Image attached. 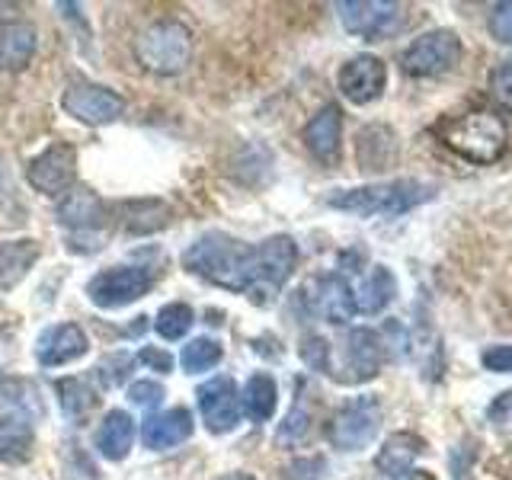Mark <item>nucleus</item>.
I'll use <instances>...</instances> for the list:
<instances>
[{
  "label": "nucleus",
  "mask_w": 512,
  "mask_h": 480,
  "mask_svg": "<svg viewBox=\"0 0 512 480\" xmlns=\"http://www.w3.org/2000/svg\"><path fill=\"white\" fill-rule=\"evenodd\" d=\"M490 93L506 112H512V61H503L500 68L490 74Z\"/></svg>",
  "instance_id": "nucleus-36"
},
{
  "label": "nucleus",
  "mask_w": 512,
  "mask_h": 480,
  "mask_svg": "<svg viewBox=\"0 0 512 480\" xmlns=\"http://www.w3.org/2000/svg\"><path fill=\"white\" fill-rule=\"evenodd\" d=\"M461 61V39L452 29H432L416 36L400 52V68L410 77H439Z\"/></svg>",
  "instance_id": "nucleus-8"
},
{
  "label": "nucleus",
  "mask_w": 512,
  "mask_h": 480,
  "mask_svg": "<svg viewBox=\"0 0 512 480\" xmlns=\"http://www.w3.org/2000/svg\"><path fill=\"white\" fill-rule=\"evenodd\" d=\"M0 404L7 407V413H20L26 420L45 413L42 394L29 378H0Z\"/></svg>",
  "instance_id": "nucleus-29"
},
{
  "label": "nucleus",
  "mask_w": 512,
  "mask_h": 480,
  "mask_svg": "<svg viewBox=\"0 0 512 480\" xmlns=\"http://www.w3.org/2000/svg\"><path fill=\"white\" fill-rule=\"evenodd\" d=\"M404 480H436V477H432L429 471H410V474H407Z\"/></svg>",
  "instance_id": "nucleus-44"
},
{
  "label": "nucleus",
  "mask_w": 512,
  "mask_h": 480,
  "mask_svg": "<svg viewBox=\"0 0 512 480\" xmlns=\"http://www.w3.org/2000/svg\"><path fill=\"white\" fill-rule=\"evenodd\" d=\"M336 10H340V23L349 36L368 42L391 39L404 26V7L391 4V0H349V4H336Z\"/></svg>",
  "instance_id": "nucleus-12"
},
{
  "label": "nucleus",
  "mask_w": 512,
  "mask_h": 480,
  "mask_svg": "<svg viewBox=\"0 0 512 480\" xmlns=\"http://www.w3.org/2000/svg\"><path fill=\"white\" fill-rule=\"evenodd\" d=\"M138 362H144V365L154 368V372H160V375H167L170 368H173V356H170L167 349H157V346H144L138 352Z\"/></svg>",
  "instance_id": "nucleus-41"
},
{
  "label": "nucleus",
  "mask_w": 512,
  "mask_h": 480,
  "mask_svg": "<svg viewBox=\"0 0 512 480\" xmlns=\"http://www.w3.org/2000/svg\"><path fill=\"white\" fill-rule=\"evenodd\" d=\"M183 269L224 292L250 295L256 285V247L228 231H205L186 247Z\"/></svg>",
  "instance_id": "nucleus-1"
},
{
  "label": "nucleus",
  "mask_w": 512,
  "mask_h": 480,
  "mask_svg": "<svg viewBox=\"0 0 512 480\" xmlns=\"http://www.w3.org/2000/svg\"><path fill=\"white\" fill-rule=\"evenodd\" d=\"M196 400H199L202 423H205L208 432H212V436H224V432L237 429L240 410H244V404H240L237 384L228 375H218L212 381L199 384Z\"/></svg>",
  "instance_id": "nucleus-13"
},
{
  "label": "nucleus",
  "mask_w": 512,
  "mask_h": 480,
  "mask_svg": "<svg viewBox=\"0 0 512 480\" xmlns=\"http://www.w3.org/2000/svg\"><path fill=\"white\" fill-rule=\"evenodd\" d=\"M397 295V279L388 266H375L368 276L352 288V301H356L359 314H378L384 311Z\"/></svg>",
  "instance_id": "nucleus-25"
},
{
  "label": "nucleus",
  "mask_w": 512,
  "mask_h": 480,
  "mask_svg": "<svg viewBox=\"0 0 512 480\" xmlns=\"http://www.w3.org/2000/svg\"><path fill=\"white\" fill-rule=\"evenodd\" d=\"M384 359H388V349H384L381 333L356 327L346 333V381H368L381 372Z\"/></svg>",
  "instance_id": "nucleus-17"
},
{
  "label": "nucleus",
  "mask_w": 512,
  "mask_h": 480,
  "mask_svg": "<svg viewBox=\"0 0 512 480\" xmlns=\"http://www.w3.org/2000/svg\"><path fill=\"white\" fill-rule=\"evenodd\" d=\"M36 48L39 36L29 20H0V74L26 71Z\"/></svg>",
  "instance_id": "nucleus-19"
},
{
  "label": "nucleus",
  "mask_w": 512,
  "mask_h": 480,
  "mask_svg": "<svg viewBox=\"0 0 512 480\" xmlns=\"http://www.w3.org/2000/svg\"><path fill=\"white\" fill-rule=\"evenodd\" d=\"M340 141H343V109L336 103H327L304 125V148L317 160H324V164H333L340 157Z\"/></svg>",
  "instance_id": "nucleus-20"
},
{
  "label": "nucleus",
  "mask_w": 512,
  "mask_h": 480,
  "mask_svg": "<svg viewBox=\"0 0 512 480\" xmlns=\"http://www.w3.org/2000/svg\"><path fill=\"white\" fill-rule=\"evenodd\" d=\"M55 218L64 231H68V244L77 253H93L100 250V240L109 224V208L87 186H74L68 196L58 199Z\"/></svg>",
  "instance_id": "nucleus-5"
},
{
  "label": "nucleus",
  "mask_w": 512,
  "mask_h": 480,
  "mask_svg": "<svg viewBox=\"0 0 512 480\" xmlns=\"http://www.w3.org/2000/svg\"><path fill=\"white\" fill-rule=\"evenodd\" d=\"M218 480H256L253 474H244V471H231V474H221Z\"/></svg>",
  "instance_id": "nucleus-43"
},
{
  "label": "nucleus",
  "mask_w": 512,
  "mask_h": 480,
  "mask_svg": "<svg viewBox=\"0 0 512 480\" xmlns=\"http://www.w3.org/2000/svg\"><path fill=\"white\" fill-rule=\"evenodd\" d=\"M224 349L218 340L212 336H196V340H189L180 352V365L186 375H202V372H212V368L221 362Z\"/></svg>",
  "instance_id": "nucleus-31"
},
{
  "label": "nucleus",
  "mask_w": 512,
  "mask_h": 480,
  "mask_svg": "<svg viewBox=\"0 0 512 480\" xmlns=\"http://www.w3.org/2000/svg\"><path fill=\"white\" fill-rule=\"evenodd\" d=\"M381 429V404L378 397L362 394L352 397L349 404L336 410V416L327 426V439L340 452H362L365 445H372V439Z\"/></svg>",
  "instance_id": "nucleus-7"
},
{
  "label": "nucleus",
  "mask_w": 512,
  "mask_h": 480,
  "mask_svg": "<svg viewBox=\"0 0 512 480\" xmlns=\"http://www.w3.org/2000/svg\"><path fill=\"white\" fill-rule=\"evenodd\" d=\"M55 394H58V407L68 420H84V416L96 407V391L84 378H61L55 384Z\"/></svg>",
  "instance_id": "nucleus-30"
},
{
  "label": "nucleus",
  "mask_w": 512,
  "mask_h": 480,
  "mask_svg": "<svg viewBox=\"0 0 512 480\" xmlns=\"http://www.w3.org/2000/svg\"><path fill=\"white\" fill-rule=\"evenodd\" d=\"M336 80H340V93L349 103L368 106L384 93V84H388V68H384V61L375 55H356L343 64Z\"/></svg>",
  "instance_id": "nucleus-15"
},
{
  "label": "nucleus",
  "mask_w": 512,
  "mask_h": 480,
  "mask_svg": "<svg viewBox=\"0 0 512 480\" xmlns=\"http://www.w3.org/2000/svg\"><path fill=\"white\" fill-rule=\"evenodd\" d=\"M311 410H308V400L304 397H295V404H292V410H288V416L279 423V429H276V442L282 445V448H295V445H301L304 439H308V432H311Z\"/></svg>",
  "instance_id": "nucleus-34"
},
{
  "label": "nucleus",
  "mask_w": 512,
  "mask_h": 480,
  "mask_svg": "<svg viewBox=\"0 0 512 480\" xmlns=\"http://www.w3.org/2000/svg\"><path fill=\"white\" fill-rule=\"evenodd\" d=\"M192 324H196V311H192L189 304H183V301H170V304H164V308L157 311L154 330H157L160 340L176 343L192 330Z\"/></svg>",
  "instance_id": "nucleus-32"
},
{
  "label": "nucleus",
  "mask_w": 512,
  "mask_h": 480,
  "mask_svg": "<svg viewBox=\"0 0 512 480\" xmlns=\"http://www.w3.org/2000/svg\"><path fill=\"white\" fill-rule=\"evenodd\" d=\"M32 445H36L32 420L20 413L0 416V464H26L32 458Z\"/></svg>",
  "instance_id": "nucleus-24"
},
{
  "label": "nucleus",
  "mask_w": 512,
  "mask_h": 480,
  "mask_svg": "<svg viewBox=\"0 0 512 480\" xmlns=\"http://www.w3.org/2000/svg\"><path fill=\"white\" fill-rule=\"evenodd\" d=\"M301 359L308 368H314V372H324V375H333V365H330V343L324 340V336H304L301 340Z\"/></svg>",
  "instance_id": "nucleus-35"
},
{
  "label": "nucleus",
  "mask_w": 512,
  "mask_h": 480,
  "mask_svg": "<svg viewBox=\"0 0 512 480\" xmlns=\"http://www.w3.org/2000/svg\"><path fill=\"white\" fill-rule=\"evenodd\" d=\"M436 196V186L423 183V180H388V183H375V186H359V189H340V192H330L327 205L330 208H340V212H349L356 218H394V215H404L413 212L416 205L429 202Z\"/></svg>",
  "instance_id": "nucleus-2"
},
{
  "label": "nucleus",
  "mask_w": 512,
  "mask_h": 480,
  "mask_svg": "<svg viewBox=\"0 0 512 480\" xmlns=\"http://www.w3.org/2000/svg\"><path fill=\"white\" fill-rule=\"evenodd\" d=\"M240 404H244L250 420H256V423L272 420V413H276V404H279L276 378L266 375V372L250 375L247 384H244V394H240Z\"/></svg>",
  "instance_id": "nucleus-28"
},
{
  "label": "nucleus",
  "mask_w": 512,
  "mask_h": 480,
  "mask_svg": "<svg viewBox=\"0 0 512 480\" xmlns=\"http://www.w3.org/2000/svg\"><path fill=\"white\" fill-rule=\"evenodd\" d=\"M442 141L445 148H452L471 164H496L506 154L509 132L500 116L493 112H464V116L442 125Z\"/></svg>",
  "instance_id": "nucleus-3"
},
{
  "label": "nucleus",
  "mask_w": 512,
  "mask_h": 480,
  "mask_svg": "<svg viewBox=\"0 0 512 480\" xmlns=\"http://www.w3.org/2000/svg\"><path fill=\"white\" fill-rule=\"evenodd\" d=\"M157 282V269L144 266V263H119L100 269L96 276L87 282L84 295L90 298L93 308L100 311H119L125 304H135L144 298Z\"/></svg>",
  "instance_id": "nucleus-6"
},
{
  "label": "nucleus",
  "mask_w": 512,
  "mask_h": 480,
  "mask_svg": "<svg viewBox=\"0 0 512 480\" xmlns=\"http://www.w3.org/2000/svg\"><path fill=\"white\" fill-rule=\"evenodd\" d=\"M90 349V336L84 333L80 324H52L39 333L36 340V359L45 368H61V365H71L77 359H84Z\"/></svg>",
  "instance_id": "nucleus-16"
},
{
  "label": "nucleus",
  "mask_w": 512,
  "mask_h": 480,
  "mask_svg": "<svg viewBox=\"0 0 512 480\" xmlns=\"http://www.w3.org/2000/svg\"><path fill=\"white\" fill-rule=\"evenodd\" d=\"M10 192V176H7V164H4V154H0V205H4Z\"/></svg>",
  "instance_id": "nucleus-42"
},
{
  "label": "nucleus",
  "mask_w": 512,
  "mask_h": 480,
  "mask_svg": "<svg viewBox=\"0 0 512 480\" xmlns=\"http://www.w3.org/2000/svg\"><path fill=\"white\" fill-rule=\"evenodd\" d=\"M122 228L135 237L157 234L160 228L170 224V205L160 199H135L122 205Z\"/></svg>",
  "instance_id": "nucleus-26"
},
{
  "label": "nucleus",
  "mask_w": 512,
  "mask_h": 480,
  "mask_svg": "<svg viewBox=\"0 0 512 480\" xmlns=\"http://www.w3.org/2000/svg\"><path fill=\"white\" fill-rule=\"evenodd\" d=\"M135 58L148 74L173 77L192 61V32L180 20H154L135 39Z\"/></svg>",
  "instance_id": "nucleus-4"
},
{
  "label": "nucleus",
  "mask_w": 512,
  "mask_h": 480,
  "mask_svg": "<svg viewBox=\"0 0 512 480\" xmlns=\"http://www.w3.org/2000/svg\"><path fill=\"white\" fill-rule=\"evenodd\" d=\"M128 400H132L135 407L151 410L164 400V388H160L157 381H135V384H128Z\"/></svg>",
  "instance_id": "nucleus-37"
},
{
  "label": "nucleus",
  "mask_w": 512,
  "mask_h": 480,
  "mask_svg": "<svg viewBox=\"0 0 512 480\" xmlns=\"http://www.w3.org/2000/svg\"><path fill=\"white\" fill-rule=\"evenodd\" d=\"M426 452V442L420 436H413V432H394L391 439H384L381 452L375 458V468L384 474V477H400V474H410L413 461Z\"/></svg>",
  "instance_id": "nucleus-23"
},
{
  "label": "nucleus",
  "mask_w": 512,
  "mask_h": 480,
  "mask_svg": "<svg viewBox=\"0 0 512 480\" xmlns=\"http://www.w3.org/2000/svg\"><path fill=\"white\" fill-rule=\"evenodd\" d=\"M42 244L32 237H16V240H0V292L20 285L29 269L39 263Z\"/></svg>",
  "instance_id": "nucleus-21"
},
{
  "label": "nucleus",
  "mask_w": 512,
  "mask_h": 480,
  "mask_svg": "<svg viewBox=\"0 0 512 480\" xmlns=\"http://www.w3.org/2000/svg\"><path fill=\"white\" fill-rule=\"evenodd\" d=\"M135 372V356L132 352H109L100 362L93 365V378L103 391H116L122 384L132 378Z\"/></svg>",
  "instance_id": "nucleus-33"
},
{
  "label": "nucleus",
  "mask_w": 512,
  "mask_h": 480,
  "mask_svg": "<svg viewBox=\"0 0 512 480\" xmlns=\"http://www.w3.org/2000/svg\"><path fill=\"white\" fill-rule=\"evenodd\" d=\"M490 36L503 45H512V4H496L493 13H490Z\"/></svg>",
  "instance_id": "nucleus-39"
},
{
  "label": "nucleus",
  "mask_w": 512,
  "mask_h": 480,
  "mask_svg": "<svg viewBox=\"0 0 512 480\" xmlns=\"http://www.w3.org/2000/svg\"><path fill=\"white\" fill-rule=\"evenodd\" d=\"M298 266V244L288 234L266 237L263 244H256V285H253V301L269 304V298L282 292V285L292 279Z\"/></svg>",
  "instance_id": "nucleus-10"
},
{
  "label": "nucleus",
  "mask_w": 512,
  "mask_h": 480,
  "mask_svg": "<svg viewBox=\"0 0 512 480\" xmlns=\"http://www.w3.org/2000/svg\"><path fill=\"white\" fill-rule=\"evenodd\" d=\"M394 151H397V144H394V132L388 125H365L359 132L356 154H359V167L362 170L391 167Z\"/></svg>",
  "instance_id": "nucleus-27"
},
{
  "label": "nucleus",
  "mask_w": 512,
  "mask_h": 480,
  "mask_svg": "<svg viewBox=\"0 0 512 480\" xmlns=\"http://www.w3.org/2000/svg\"><path fill=\"white\" fill-rule=\"evenodd\" d=\"M327 471V461L320 455L311 458H298L285 468V480H320V474Z\"/></svg>",
  "instance_id": "nucleus-38"
},
{
  "label": "nucleus",
  "mask_w": 512,
  "mask_h": 480,
  "mask_svg": "<svg viewBox=\"0 0 512 480\" xmlns=\"http://www.w3.org/2000/svg\"><path fill=\"white\" fill-rule=\"evenodd\" d=\"M132 445H135V420L125 410H109L93 432V448L106 461H122L132 452Z\"/></svg>",
  "instance_id": "nucleus-22"
},
{
  "label": "nucleus",
  "mask_w": 512,
  "mask_h": 480,
  "mask_svg": "<svg viewBox=\"0 0 512 480\" xmlns=\"http://www.w3.org/2000/svg\"><path fill=\"white\" fill-rule=\"evenodd\" d=\"M487 372H512V346H490L480 356Z\"/></svg>",
  "instance_id": "nucleus-40"
},
{
  "label": "nucleus",
  "mask_w": 512,
  "mask_h": 480,
  "mask_svg": "<svg viewBox=\"0 0 512 480\" xmlns=\"http://www.w3.org/2000/svg\"><path fill=\"white\" fill-rule=\"evenodd\" d=\"M304 301H308V311L314 317H324L330 324H346V320L356 314V301H352V285L340 276V272H330V276H317L304 285Z\"/></svg>",
  "instance_id": "nucleus-14"
},
{
  "label": "nucleus",
  "mask_w": 512,
  "mask_h": 480,
  "mask_svg": "<svg viewBox=\"0 0 512 480\" xmlns=\"http://www.w3.org/2000/svg\"><path fill=\"white\" fill-rule=\"evenodd\" d=\"M61 109L68 112L74 122L100 128V125H109L122 116L125 96L116 93L112 87L93 84V80H74V84H68V90H64V96H61Z\"/></svg>",
  "instance_id": "nucleus-11"
},
{
  "label": "nucleus",
  "mask_w": 512,
  "mask_h": 480,
  "mask_svg": "<svg viewBox=\"0 0 512 480\" xmlns=\"http://www.w3.org/2000/svg\"><path fill=\"white\" fill-rule=\"evenodd\" d=\"M196 423H192V413L186 407H170V410H160V413H151L148 420L141 423V442L144 448H151V452H167V448H176L183 445Z\"/></svg>",
  "instance_id": "nucleus-18"
},
{
  "label": "nucleus",
  "mask_w": 512,
  "mask_h": 480,
  "mask_svg": "<svg viewBox=\"0 0 512 480\" xmlns=\"http://www.w3.org/2000/svg\"><path fill=\"white\" fill-rule=\"evenodd\" d=\"M77 180V151L68 141L48 144L45 151L26 164V183L48 199H61L74 189Z\"/></svg>",
  "instance_id": "nucleus-9"
}]
</instances>
